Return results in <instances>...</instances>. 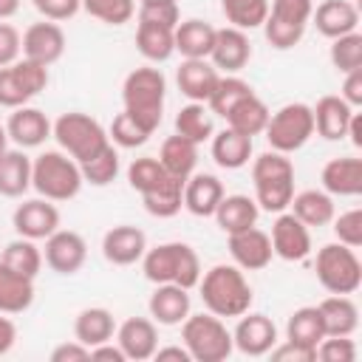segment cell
Listing matches in <instances>:
<instances>
[{
  "instance_id": "57",
  "label": "cell",
  "mask_w": 362,
  "mask_h": 362,
  "mask_svg": "<svg viewBox=\"0 0 362 362\" xmlns=\"http://www.w3.org/2000/svg\"><path fill=\"white\" fill-rule=\"evenodd\" d=\"M342 99H345L351 107H359V105H362V68L345 74V82H342Z\"/></svg>"
},
{
  "instance_id": "54",
  "label": "cell",
  "mask_w": 362,
  "mask_h": 362,
  "mask_svg": "<svg viewBox=\"0 0 362 362\" xmlns=\"http://www.w3.org/2000/svg\"><path fill=\"white\" fill-rule=\"evenodd\" d=\"M23 54V37L11 23H0V68L17 62Z\"/></svg>"
},
{
  "instance_id": "5",
  "label": "cell",
  "mask_w": 362,
  "mask_h": 362,
  "mask_svg": "<svg viewBox=\"0 0 362 362\" xmlns=\"http://www.w3.org/2000/svg\"><path fill=\"white\" fill-rule=\"evenodd\" d=\"M82 184L79 164L62 150H45L31 161V187L48 201H71L79 195Z\"/></svg>"
},
{
  "instance_id": "51",
  "label": "cell",
  "mask_w": 362,
  "mask_h": 362,
  "mask_svg": "<svg viewBox=\"0 0 362 362\" xmlns=\"http://www.w3.org/2000/svg\"><path fill=\"white\" fill-rule=\"evenodd\" d=\"M314 354L322 362H354L356 359V345L348 337H322L320 345L314 348Z\"/></svg>"
},
{
  "instance_id": "25",
  "label": "cell",
  "mask_w": 362,
  "mask_h": 362,
  "mask_svg": "<svg viewBox=\"0 0 362 362\" xmlns=\"http://www.w3.org/2000/svg\"><path fill=\"white\" fill-rule=\"evenodd\" d=\"M150 317L158 325H181L189 314V288H181L175 283H158L150 294Z\"/></svg>"
},
{
  "instance_id": "35",
  "label": "cell",
  "mask_w": 362,
  "mask_h": 362,
  "mask_svg": "<svg viewBox=\"0 0 362 362\" xmlns=\"http://www.w3.org/2000/svg\"><path fill=\"white\" fill-rule=\"evenodd\" d=\"M158 161L164 167L167 175H175V178H189L195 164H198V144L184 139V136H170L164 139L161 150H158Z\"/></svg>"
},
{
  "instance_id": "29",
  "label": "cell",
  "mask_w": 362,
  "mask_h": 362,
  "mask_svg": "<svg viewBox=\"0 0 362 362\" xmlns=\"http://www.w3.org/2000/svg\"><path fill=\"white\" fill-rule=\"evenodd\" d=\"M34 303V280L0 260V314H23Z\"/></svg>"
},
{
  "instance_id": "18",
  "label": "cell",
  "mask_w": 362,
  "mask_h": 362,
  "mask_svg": "<svg viewBox=\"0 0 362 362\" xmlns=\"http://www.w3.org/2000/svg\"><path fill=\"white\" fill-rule=\"evenodd\" d=\"M229 255H232L235 266L246 269V272H260L274 257L269 235L263 229H257V226H249L243 232L229 235Z\"/></svg>"
},
{
  "instance_id": "2",
  "label": "cell",
  "mask_w": 362,
  "mask_h": 362,
  "mask_svg": "<svg viewBox=\"0 0 362 362\" xmlns=\"http://www.w3.org/2000/svg\"><path fill=\"white\" fill-rule=\"evenodd\" d=\"M201 300L209 314L215 317H240L252 305V286L243 277V269L218 263L212 266L201 280Z\"/></svg>"
},
{
  "instance_id": "27",
  "label": "cell",
  "mask_w": 362,
  "mask_h": 362,
  "mask_svg": "<svg viewBox=\"0 0 362 362\" xmlns=\"http://www.w3.org/2000/svg\"><path fill=\"white\" fill-rule=\"evenodd\" d=\"M354 110L356 107H351L342 96H322L311 107V113H314V130L325 141H339L348 133V124H351Z\"/></svg>"
},
{
  "instance_id": "8",
  "label": "cell",
  "mask_w": 362,
  "mask_h": 362,
  "mask_svg": "<svg viewBox=\"0 0 362 362\" xmlns=\"http://www.w3.org/2000/svg\"><path fill=\"white\" fill-rule=\"evenodd\" d=\"M317 280L331 294H354L362 286V263L345 243H325L314 260Z\"/></svg>"
},
{
  "instance_id": "26",
  "label": "cell",
  "mask_w": 362,
  "mask_h": 362,
  "mask_svg": "<svg viewBox=\"0 0 362 362\" xmlns=\"http://www.w3.org/2000/svg\"><path fill=\"white\" fill-rule=\"evenodd\" d=\"M322 189L339 198H356L362 192V161L356 156L331 158L322 167Z\"/></svg>"
},
{
  "instance_id": "19",
  "label": "cell",
  "mask_w": 362,
  "mask_h": 362,
  "mask_svg": "<svg viewBox=\"0 0 362 362\" xmlns=\"http://www.w3.org/2000/svg\"><path fill=\"white\" fill-rule=\"evenodd\" d=\"M116 345L122 348L124 359L144 362L158 348V328L147 317H130L116 328Z\"/></svg>"
},
{
  "instance_id": "9",
  "label": "cell",
  "mask_w": 362,
  "mask_h": 362,
  "mask_svg": "<svg viewBox=\"0 0 362 362\" xmlns=\"http://www.w3.org/2000/svg\"><path fill=\"white\" fill-rule=\"evenodd\" d=\"M311 11H314V0H272L269 14L263 20V34L272 42V48L277 51L294 48L311 23Z\"/></svg>"
},
{
  "instance_id": "32",
  "label": "cell",
  "mask_w": 362,
  "mask_h": 362,
  "mask_svg": "<svg viewBox=\"0 0 362 362\" xmlns=\"http://www.w3.org/2000/svg\"><path fill=\"white\" fill-rule=\"evenodd\" d=\"M116 334V320L107 308L102 305H93V308H82L74 320V337L93 348V345H102V342H110Z\"/></svg>"
},
{
  "instance_id": "48",
  "label": "cell",
  "mask_w": 362,
  "mask_h": 362,
  "mask_svg": "<svg viewBox=\"0 0 362 362\" xmlns=\"http://www.w3.org/2000/svg\"><path fill=\"white\" fill-rule=\"evenodd\" d=\"M82 8L107 25H124L136 14V0H82Z\"/></svg>"
},
{
  "instance_id": "62",
  "label": "cell",
  "mask_w": 362,
  "mask_h": 362,
  "mask_svg": "<svg viewBox=\"0 0 362 362\" xmlns=\"http://www.w3.org/2000/svg\"><path fill=\"white\" fill-rule=\"evenodd\" d=\"M20 11V0H0V20H8Z\"/></svg>"
},
{
  "instance_id": "64",
  "label": "cell",
  "mask_w": 362,
  "mask_h": 362,
  "mask_svg": "<svg viewBox=\"0 0 362 362\" xmlns=\"http://www.w3.org/2000/svg\"><path fill=\"white\" fill-rule=\"evenodd\" d=\"M141 6H153V3H175V0H139Z\"/></svg>"
},
{
  "instance_id": "47",
  "label": "cell",
  "mask_w": 362,
  "mask_h": 362,
  "mask_svg": "<svg viewBox=\"0 0 362 362\" xmlns=\"http://www.w3.org/2000/svg\"><path fill=\"white\" fill-rule=\"evenodd\" d=\"M164 178H167V173H164L161 161H158V158H153V156L133 158V161H130V167H127V181H130V187H133V189H139L141 195H144V192H150L153 187H158Z\"/></svg>"
},
{
  "instance_id": "10",
  "label": "cell",
  "mask_w": 362,
  "mask_h": 362,
  "mask_svg": "<svg viewBox=\"0 0 362 362\" xmlns=\"http://www.w3.org/2000/svg\"><path fill=\"white\" fill-rule=\"evenodd\" d=\"M263 133L272 150L283 156L297 153L314 136V113L305 102H288L269 116V124Z\"/></svg>"
},
{
  "instance_id": "41",
  "label": "cell",
  "mask_w": 362,
  "mask_h": 362,
  "mask_svg": "<svg viewBox=\"0 0 362 362\" xmlns=\"http://www.w3.org/2000/svg\"><path fill=\"white\" fill-rule=\"evenodd\" d=\"M175 133L195 141V144H204L206 139H212L215 133V124H212V113L209 107H204V102H189L178 110L175 116Z\"/></svg>"
},
{
  "instance_id": "60",
  "label": "cell",
  "mask_w": 362,
  "mask_h": 362,
  "mask_svg": "<svg viewBox=\"0 0 362 362\" xmlns=\"http://www.w3.org/2000/svg\"><path fill=\"white\" fill-rule=\"evenodd\" d=\"M158 362H167V359H175V362H192V356H189V351L187 348H181V345H167V348H156V354H153Z\"/></svg>"
},
{
  "instance_id": "59",
  "label": "cell",
  "mask_w": 362,
  "mask_h": 362,
  "mask_svg": "<svg viewBox=\"0 0 362 362\" xmlns=\"http://www.w3.org/2000/svg\"><path fill=\"white\" fill-rule=\"evenodd\" d=\"M17 342V325L0 314V356H6Z\"/></svg>"
},
{
  "instance_id": "49",
  "label": "cell",
  "mask_w": 362,
  "mask_h": 362,
  "mask_svg": "<svg viewBox=\"0 0 362 362\" xmlns=\"http://www.w3.org/2000/svg\"><path fill=\"white\" fill-rule=\"evenodd\" d=\"M107 136H110V141H113V144H119V147H141L153 133H150L147 127H141L130 113H124V110H122V113L113 119V124H110Z\"/></svg>"
},
{
  "instance_id": "13",
  "label": "cell",
  "mask_w": 362,
  "mask_h": 362,
  "mask_svg": "<svg viewBox=\"0 0 362 362\" xmlns=\"http://www.w3.org/2000/svg\"><path fill=\"white\" fill-rule=\"evenodd\" d=\"M11 226L20 238L28 240H45L51 232L59 229V209L48 201V198H31L23 201L14 215H11Z\"/></svg>"
},
{
  "instance_id": "23",
  "label": "cell",
  "mask_w": 362,
  "mask_h": 362,
  "mask_svg": "<svg viewBox=\"0 0 362 362\" xmlns=\"http://www.w3.org/2000/svg\"><path fill=\"white\" fill-rule=\"evenodd\" d=\"M218 79H221V74L209 59H184L178 65V71H175L178 90L189 102H204L206 105V99L212 96Z\"/></svg>"
},
{
  "instance_id": "11",
  "label": "cell",
  "mask_w": 362,
  "mask_h": 362,
  "mask_svg": "<svg viewBox=\"0 0 362 362\" xmlns=\"http://www.w3.org/2000/svg\"><path fill=\"white\" fill-rule=\"evenodd\" d=\"M48 85V68L31 59H17L0 68V107H23Z\"/></svg>"
},
{
  "instance_id": "28",
  "label": "cell",
  "mask_w": 362,
  "mask_h": 362,
  "mask_svg": "<svg viewBox=\"0 0 362 362\" xmlns=\"http://www.w3.org/2000/svg\"><path fill=\"white\" fill-rule=\"evenodd\" d=\"M325 337H351L359 328V308L348 294H331L320 305Z\"/></svg>"
},
{
  "instance_id": "24",
  "label": "cell",
  "mask_w": 362,
  "mask_h": 362,
  "mask_svg": "<svg viewBox=\"0 0 362 362\" xmlns=\"http://www.w3.org/2000/svg\"><path fill=\"white\" fill-rule=\"evenodd\" d=\"M223 195V184L212 173H195L184 181V206L195 218H212Z\"/></svg>"
},
{
  "instance_id": "36",
  "label": "cell",
  "mask_w": 362,
  "mask_h": 362,
  "mask_svg": "<svg viewBox=\"0 0 362 362\" xmlns=\"http://www.w3.org/2000/svg\"><path fill=\"white\" fill-rule=\"evenodd\" d=\"M269 116H272V110H269V105L260 99V96H246V99H240L229 113H226V127H232V130H238V133H243V136H257V133H263L266 130V124H269Z\"/></svg>"
},
{
  "instance_id": "12",
  "label": "cell",
  "mask_w": 362,
  "mask_h": 362,
  "mask_svg": "<svg viewBox=\"0 0 362 362\" xmlns=\"http://www.w3.org/2000/svg\"><path fill=\"white\" fill-rule=\"evenodd\" d=\"M272 252L280 257V260H288V263H297V260H305L311 255V235H308V226L294 218L291 212H277V221L272 223Z\"/></svg>"
},
{
  "instance_id": "31",
  "label": "cell",
  "mask_w": 362,
  "mask_h": 362,
  "mask_svg": "<svg viewBox=\"0 0 362 362\" xmlns=\"http://www.w3.org/2000/svg\"><path fill=\"white\" fill-rule=\"evenodd\" d=\"M257 215H260V206H257L255 198H249V195H223L212 218L218 221V226L226 235H235V232H243V229L255 226Z\"/></svg>"
},
{
  "instance_id": "44",
  "label": "cell",
  "mask_w": 362,
  "mask_h": 362,
  "mask_svg": "<svg viewBox=\"0 0 362 362\" xmlns=\"http://www.w3.org/2000/svg\"><path fill=\"white\" fill-rule=\"evenodd\" d=\"M79 170H82V178H85L88 184H93V187H107V184H113L116 175H119V153H116L113 141L105 144V147H102L96 156H90L88 161H82Z\"/></svg>"
},
{
  "instance_id": "53",
  "label": "cell",
  "mask_w": 362,
  "mask_h": 362,
  "mask_svg": "<svg viewBox=\"0 0 362 362\" xmlns=\"http://www.w3.org/2000/svg\"><path fill=\"white\" fill-rule=\"evenodd\" d=\"M139 20L175 28L181 23V11H178V3H153V6H141L139 8Z\"/></svg>"
},
{
  "instance_id": "38",
  "label": "cell",
  "mask_w": 362,
  "mask_h": 362,
  "mask_svg": "<svg viewBox=\"0 0 362 362\" xmlns=\"http://www.w3.org/2000/svg\"><path fill=\"white\" fill-rule=\"evenodd\" d=\"M184 181H187V178L167 175L158 187H153L150 192L141 195L144 209H147L153 218H173V215H178L181 206H184Z\"/></svg>"
},
{
  "instance_id": "50",
  "label": "cell",
  "mask_w": 362,
  "mask_h": 362,
  "mask_svg": "<svg viewBox=\"0 0 362 362\" xmlns=\"http://www.w3.org/2000/svg\"><path fill=\"white\" fill-rule=\"evenodd\" d=\"M334 235L339 243L359 249L362 246V209L354 206L348 212H342L339 218H334Z\"/></svg>"
},
{
  "instance_id": "55",
  "label": "cell",
  "mask_w": 362,
  "mask_h": 362,
  "mask_svg": "<svg viewBox=\"0 0 362 362\" xmlns=\"http://www.w3.org/2000/svg\"><path fill=\"white\" fill-rule=\"evenodd\" d=\"M272 359H277V362H314L317 359V354L314 351H308V348H303V345H294V342H283V345H274L272 351Z\"/></svg>"
},
{
  "instance_id": "46",
  "label": "cell",
  "mask_w": 362,
  "mask_h": 362,
  "mask_svg": "<svg viewBox=\"0 0 362 362\" xmlns=\"http://www.w3.org/2000/svg\"><path fill=\"white\" fill-rule=\"evenodd\" d=\"M331 65L339 74H351V71L362 68V34L359 31L342 34L331 42Z\"/></svg>"
},
{
  "instance_id": "34",
  "label": "cell",
  "mask_w": 362,
  "mask_h": 362,
  "mask_svg": "<svg viewBox=\"0 0 362 362\" xmlns=\"http://www.w3.org/2000/svg\"><path fill=\"white\" fill-rule=\"evenodd\" d=\"M212 158L223 170H240L252 158V139L232 127L212 133Z\"/></svg>"
},
{
  "instance_id": "42",
  "label": "cell",
  "mask_w": 362,
  "mask_h": 362,
  "mask_svg": "<svg viewBox=\"0 0 362 362\" xmlns=\"http://www.w3.org/2000/svg\"><path fill=\"white\" fill-rule=\"evenodd\" d=\"M252 93H255V90H252V85H249L246 79H240V76H235V74H226V76L218 79L212 96L206 99V107H209V113H218V116L226 119V113H229L240 99H246V96H252Z\"/></svg>"
},
{
  "instance_id": "7",
  "label": "cell",
  "mask_w": 362,
  "mask_h": 362,
  "mask_svg": "<svg viewBox=\"0 0 362 362\" xmlns=\"http://www.w3.org/2000/svg\"><path fill=\"white\" fill-rule=\"evenodd\" d=\"M51 136L57 139V144L62 147V153H68L76 164L88 161L90 156H96L105 144H110L107 130L88 113L71 110L62 113L54 124H51Z\"/></svg>"
},
{
  "instance_id": "37",
  "label": "cell",
  "mask_w": 362,
  "mask_h": 362,
  "mask_svg": "<svg viewBox=\"0 0 362 362\" xmlns=\"http://www.w3.org/2000/svg\"><path fill=\"white\" fill-rule=\"evenodd\" d=\"M291 215L305 226H325L334 221V198L325 189H303L291 198Z\"/></svg>"
},
{
  "instance_id": "17",
  "label": "cell",
  "mask_w": 362,
  "mask_h": 362,
  "mask_svg": "<svg viewBox=\"0 0 362 362\" xmlns=\"http://www.w3.org/2000/svg\"><path fill=\"white\" fill-rule=\"evenodd\" d=\"M252 59V42L246 37V31L235 28V25H226V28H218L215 31V42H212V51H209V62L218 68V71H226V74H238L249 65Z\"/></svg>"
},
{
  "instance_id": "14",
  "label": "cell",
  "mask_w": 362,
  "mask_h": 362,
  "mask_svg": "<svg viewBox=\"0 0 362 362\" xmlns=\"http://www.w3.org/2000/svg\"><path fill=\"white\" fill-rule=\"evenodd\" d=\"M88 260V243L74 229H57L45 238V263L57 274H76Z\"/></svg>"
},
{
  "instance_id": "43",
  "label": "cell",
  "mask_w": 362,
  "mask_h": 362,
  "mask_svg": "<svg viewBox=\"0 0 362 362\" xmlns=\"http://www.w3.org/2000/svg\"><path fill=\"white\" fill-rule=\"evenodd\" d=\"M0 260H3L6 266H11L14 272L31 277V280H34V277L40 274V269H42V252H40L37 243L28 240V238H17V240L6 243Z\"/></svg>"
},
{
  "instance_id": "61",
  "label": "cell",
  "mask_w": 362,
  "mask_h": 362,
  "mask_svg": "<svg viewBox=\"0 0 362 362\" xmlns=\"http://www.w3.org/2000/svg\"><path fill=\"white\" fill-rule=\"evenodd\" d=\"M348 139H351V144L354 147H362V113H356L354 110V116H351V124H348V133H345Z\"/></svg>"
},
{
  "instance_id": "45",
  "label": "cell",
  "mask_w": 362,
  "mask_h": 362,
  "mask_svg": "<svg viewBox=\"0 0 362 362\" xmlns=\"http://www.w3.org/2000/svg\"><path fill=\"white\" fill-rule=\"evenodd\" d=\"M223 17L240 28V31H252L260 28L266 14H269V0H221Z\"/></svg>"
},
{
  "instance_id": "6",
  "label": "cell",
  "mask_w": 362,
  "mask_h": 362,
  "mask_svg": "<svg viewBox=\"0 0 362 362\" xmlns=\"http://www.w3.org/2000/svg\"><path fill=\"white\" fill-rule=\"evenodd\" d=\"M181 339L195 362H223L235 348L226 322L209 311L187 314V320L181 322Z\"/></svg>"
},
{
  "instance_id": "22",
  "label": "cell",
  "mask_w": 362,
  "mask_h": 362,
  "mask_svg": "<svg viewBox=\"0 0 362 362\" xmlns=\"http://www.w3.org/2000/svg\"><path fill=\"white\" fill-rule=\"evenodd\" d=\"M311 20L322 37L337 40V37L359 28V8L354 0H322L311 11Z\"/></svg>"
},
{
  "instance_id": "3",
  "label": "cell",
  "mask_w": 362,
  "mask_h": 362,
  "mask_svg": "<svg viewBox=\"0 0 362 362\" xmlns=\"http://www.w3.org/2000/svg\"><path fill=\"white\" fill-rule=\"evenodd\" d=\"M141 269L150 283H175L181 288H192L201 280V260L189 243L173 240L141 255Z\"/></svg>"
},
{
  "instance_id": "40",
  "label": "cell",
  "mask_w": 362,
  "mask_h": 362,
  "mask_svg": "<svg viewBox=\"0 0 362 362\" xmlns=\"http://www.w3.org/2000/svg\"><path fill=\"white\" fill-rule=\"evenodd\" d=\"M31 187V158L23 150H8L0 161V195L20 198Z\"/></svg>"
},
{
  "instance_id": "33",
  "label": "cell",
  "mask_w": 362,
  "mask_h": 362,
  "mask_svg": "<svg viewBox=\"0 0 362 362\" xmlns=\"http://www.w3.org/2000/svg\"><path fill=\"white\" fill-rule=\"evenodd\" d=\"M136 48H139V54L144 59L164 62V59H170L175 54V28L139 20V25H136Z\"/></svg>"
},
{
  "instance_id": "39",
  "label": "cell",
  "mask_w": 362,
  "mask_h": 362,
  "mask_svg": "<svg viewBox=\"0 0 362 362\" xmlns=\"http://www.w3.org/2000/svg\"><path fill=\"white\" fill-rule=\"evenodd\" d=\"M322 337H325V325H322V317H320L317 305L297 308L286 322V339L294 342V345H303L308 351H314Z\"/></svg>"
},
{
  "instance_id": "63",
  "label": "cell",
  "mask_w": 362,
  "mask_h": 362,
  "mask_svg": "<svg viewBox=\"0 0 362 362\" xmlns=\"http://www.w3.org/2000/svg\"><path fill=\"white\" fill-rule=\"evenodd\" d=\"M6 153H8V133H6V127L0 124V161H3Z\"/></svg>"
},
{
  "instance_id": "20",
  "label": "cell",
  "mask_w": 362,
  "mask_h": 362,
  "mask_svg": "<svg viewBox=\"0 0 362 362\" xmlns=\"http://www.w3.org/2000/svg\"><path fill=\"white\" fill-rule=\"evenodd\" d=\"M147 252V235L139 226L122 223L105 232L102 238V255L113 266H133Z\"/></svg>"
},
{
  "instance_id": "30",
  "label": "cell",
  "mask_w": 362,
  "mask_h": 362,
  "mask_svg": "<svg viewBox=\"0 0 362 362\" xmlns=\"http://www.w3.org/2000/svg\"><path fill=\"white\" fill-rule=\"evenodd\" d=\"M215 25L204 20H184L175 25V51L184 59H209L212 42H215Z\"/></svg>"
},
{
  "instance_id": "1",
  "label": "cell",
  "mask_w": 362,
  "mask_h": 362,
  "mask_svg": "<svg viewBox=\"0 0 362 362\" xmlns=\"http://www.w3.org/2000/svg\"><path fill=\"white\" fill-rule=\"evenodd\" d=\"M164 96H167V79L158 68L141 65V68H133L124 76V85H122L124 113H130L150 133H156L158 124H161Z\"/></svg>"
},
{
  "instance_id": "21",
  "label": "cell",
  "mask_w": 362,
  "mask_h": 362,
  "mask_svg": "<svg viewBox=\"0 0 362 362\" xmlns=\"http://www.w3.org/2000/svg\"><path fill=\"white\" fill-rule=\"evenodd\" d=\"M6 133H8V141H14L20 150H28V147H40L51 136V122L40 107L23 105V107H14V113L8 116Z\"/></svg>"
},
{
  "instance_id": "52",
  "label": "cell",
  "mask_w": 362,
  "mask_h": 362,
  "mask_svg": "<svg viewBox=\"0 0 362 362\" xmlns=\"http://www.w3.org/2000/svg\"><path fill=\"white\" fill-rule=\"evenodd\" d=\"M31 3L51 23H65L82 8V0H31Z\"/></svg>"
},
{
  "instance_id": "58",
  "label": "cell",
  "mask_w": 362,
  "mask_h": 362,
  "mask_svg": "<svg viewBox=\"0 0 362 362\" xmlns=\"http://www.w3.org/2000/svg\"><path fill=\"white\" fill-rule=\"evenodd\" d=\"M90 359H96V362H124V354H122L119 345L102 342V345H93L90 348Z\"/></svg>"
},
{
  "instance_id": "15",
  "label": "cell",
  "mask_w": 362,
  "mask_h": 362,
  "mask_svg": "<svg viewBox=\"0 0 362 362\" xmlns=\"http://www.w3.org/2000/svg\"><path fill=\"white\" fill-rule=\"evenodd\" d=\"M65 54V31L59 28V23L42 20V23H31L23 34V57L37 62V65H54L59 57Z\"/></svg>"
},
{
  "instance_id": "16",
  "label": "cell",
  "mask_w": 362,
  "mask_h": 362,
  "mask_svg": "<svg viewBox=\"0 0 362 362\" xmlns=\"http://www.w3.org/2000/svg\"><path fill=\"white\" fill-rule=\"evenodd\" d=\"M232 342L243 356H266L277 345V325L266 314H240Z\"/></svg>"
},
{
  "instance_id": "4",
  "label": "cell",
  "mask_w": 362,
  "mask_h": 362,
  "mask_svg": "<svg viewBox=\"0 0 362 362\" xmlns=\"http://www.w3.org/2000/svg\"><path fill=\"white\" fill-rule=\"evenodd\" d=\"M255 201L266 212H283L294 198V164L277 150L260 153L252 161Z\"/></svg>"
},
{
  "instance_id": "56",
  "label": "cell",
  "mask_w": 362,
  "mask_h": 362,
  "mask_svg": "<svg viewBox=\"0 0 362 362\" xmlns=\"http://www.w3.org/2000/svg\"><path fill=\"white\" fill-rule=\"evenodd\" d=\"M85 359H90V348L82 345L79 339L62 342V345H57L51 351V362H85Z\"/></svg>"
}]
</instances>
